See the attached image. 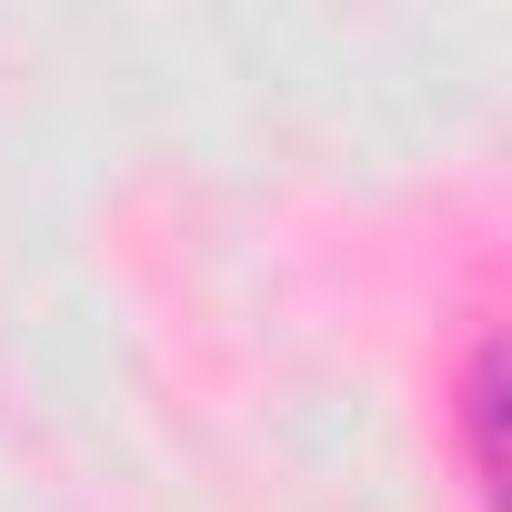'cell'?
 Returning <instances> with one entry per match:
<instances>
[{
	"label": "cell",
	"mask_w": 512,
	"mask_h": 512,
	"mask_svg": "<svg viewBox=\"0 0 512 512\" xmlns=\"http://www.w3.org/2000/svg\"><path fill=\"white\" fill-rule=\"evenodd\" d=\"M462 442H472V492L502 502V342H472V372H462Z\"/></svg>",
	"instance_id": "6da1fadb"
}]
</instances>
